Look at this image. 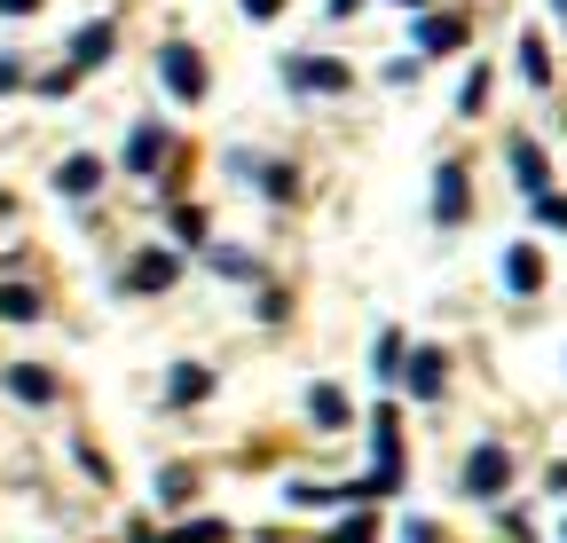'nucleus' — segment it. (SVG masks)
<instances>
[{"label": "nucleus", "mask_w": 567, "mask_h": 543, "mask_svg": "<svg viewBox=\"0 0 567 543\" xmlns=\"http://www.w3.org/2000/svg\"><path fill=\"white\" fill-rule=\"evenodd\" d=\"M520 72H528V80H536V87H544V80H551V63H544V40H536V32H528V40H520Z\"/></svg>", "instance_id": "2eb2a0df"}, {"label": "nucleus", "mask_w": 567, "mask_h": 543, "mask_svg": "<svg viewBox=\"0 0 567 543\" xmlns=\"http://www.w3.org/2000/svg\"><path fill=\"white\" fill-rule=\"evenodd\" d=\"M308 410H316V426H347V394H339V386H316Z\"/></svg>", "instance_id": "9b49d317"}, {"label": "nucleus", "mask_w": 567, "mask_h": 543, "mask_svg": "<svg viewBox=\"0 0 567 543\" xmlns=\"http://www.w3.org/2000/svg\"><path fill=\"white\" fill-rule=\"evenodd\" d=\"M434 213L442 221H465V166H442L434 174Z\"/></svg>", "instance_id": "20e7f679"}, {"label": "nucleus", "mask_w": 567, "mask_h": 543, "mask_svg": "<svg viewBox=\"0 0 567 543\" xmlns=\"http://www.w3.org/2000/svg\"><path fill=\"white\" fill-rule=\"evenodd\" d=\"M158 158H166V134H158V126H134V143H126V166H134V174H151Z\"/></svg>", "instance_id": "0eeeda50"}, {"label": "nucleus", "mask_w": 567, "mask_h": 543, "mask_svg": "<svg viewBox=\"0 0 567 543\" xmlns=\"http://www.w3.org/2000/svg\"><path fill=\"white\" fill-rule=\"evenodd\" d=\"M0 9H9V17H24V9H40V0H0Z\"/></svg>", "instance_id": "aec40b11"}, {"label": "nucleus", "mask_w": 567, "mask_h": 543, "mask_svg": "<svg viewBox=\"0 0 567 543\" xmlns=\"http://www.w3.org/2000/svg\"><path fill=\"white\" fill-rule=\"evenodd\" d=\"M9 386H17L24 401H48V394H55V378H48V370H32V363H17V370H9Z\"/></svg>", "instance_id": "f8f14e48"}, {"label": "nucleus", "mask_w": 567, "mask_h": 543, "mask_svg": "<svg viewBox=\"0 0 567 543\" xmlns=\"http://www.w3.org/2000/svg\"><path fill=\"white\" fill-rule=\"evenodd\" d=\"M134 284H174V260H166V252H151V260L134 268Z\"/></svg>", "instance_id": "f3484780"}, {"label": "nucleus", "mask_w": 567, "mask_h": 543, "mask_svg": "<svg viewBox=\"0 0 567 543\" xmlns=\"http://www.w3.org/2000/svg\"><path fill=\"white\" fill-rule=\"evenodd\" d=\"M339 543H371V520H354V528H347V535H339Z\"/></svg>", "instance_id": "6ab92c4d"}, {"label": "nucleus", "mask_w": 567, "mask_h": 543, "mask_svg": "<svg viewBox=\"0 0 567 543\" xmlns=\"http://www.w3.org/2000/svg\"><path fill=\"white\" fill-rule=\"evenodd\" d=\"M245 9H252V17H276V0H245Z\"/></svg>", "instance_id": "412c9836"}, {"label": "nucleus", "mask_w": 567, "mask_h": 543, "mask_svg": "<svg viewBox=\"0 0 567 543\" xmlns=\"http://www.w3.org/2000/svg\"><path fill=\"white\" fill-rule=\"evenodd\" d=\"M410 394H417V401H434V394H442V355H434V347H417V363H410Z\"/></svg>", "instance_id": "6e6552de"}, {"label": "nucleus", "mask_w": 567, "mask_h": 543, "mask_svg": "<svg viewBox=\"0 0 567 543\" xmlns=\"http://www.w3.org/2000/svg\"><path fill=\"white\" fill-rule=\"evenodd\" d=\"M417 48H434V55L457 48V17H425V24H417Z\"/></svg>", "instance_id": "ddd939ff"}, {"label": "nucleus", "mask_w": 567, "mask_h": 543, "mask_svg": "<svg viewBox=\"0 0 567 543\" xmlns=\"http://www.w3.org/2000/svg\"><path fill=\"white\" fill-rule=\"evenodd\" d=\"M0 315H9V323H32V315H40V300H32L24 284H0Z\"/></svg>", "instance_id": "4468645a"}, {"label": "nucleus", "mask_w": 567, "mask_h": 543, "mask_svg": "<svg viewBox=\"0 0 567 543\" xmlns=\"http://www.w3.org/2000/svg\"><path fill=\"white\" fill-rule=\"evenodd\" d=\"M505 481H513V457L496 449V441H481V449L465 457V489H473V497H496Z\"/></svg>", "instance_id": "f257e3e1"}, {"label": "nucleus", "mask_w": 567, "mask_h": 543, "mask_svg": "<svg viewBox=\"0 0 567 543\" xmlns=\"http://www.w3.org/2000/svg\"><path fill=\"white\" fill-rule=\"evenodd\" d=\"M505 284H513V292H536V284H544V260H536L528 244H520V252H505Z\"/></svg>", "instance_id": "1a4fd4ad"}, {"label": "nucleus", "mask_w": 567, "mask_h": 543, "mask_svg": "<svg viewBox=\"0 0 567 543\" xmlns=\"http://www.w3.org/2000/svg\"><path fill=\"white\" fill-rule=\"evenodd\" d=\"M174 543H229V528H221V520H197V528H182Z\"/></svg>", "instance_id": "a211bd4d"}, {"label": "nucleus", "mask_w": 567, "mask_h": 543, "mask_svg": "<svg viewBox=\"0 0 567 543\" xmlns=\"http://www.w3.org/2000/svg\"><path fill=\"white\" fill-rule=\"evenodd\" d=\"M205 386H213V378H205V370H197V363H182V370H174V401H197V394H205Z\"/></svg>", "instance_id": "dca6fc26"}, {"label": "nucleus", "mask_w": 567, "mask_h": 543, "mask_svg": "<svg viewBox=\"0 0 567 543\" xmlns=\"http://www.w3.org/2000/svg\"><path fill=\"white\" fill-rule=\"evenodd\" d=\"M95 181H103V158H63V166H55V189H63V197H87Z\"/></svg>", "instance_id": "39448f33"}, {"label": "nucleus", "mask_w": 567, "mask_h": 543, "mask_svg": "<svg viewBox=\"0 0 567 543\" xmlns=\"http://www.w3.org/2000/svg\"><path fill=\"white\" fill-rule=\"evenodd\" d=\"M331 9H339V17H347V9H354V0H331Z\"/></svg>", "instance_id": "4be33fe9"}, {"label": "nucleus", "mask_w": 567, "mask_h": 543, "mask_svg": "<svg viewBox=\"0 0 567 543\" xmlns=\"http://www.w3.org/2000/svg\"><path fill=\"white\" fill-rule=\"evenodd\" d=\"M284 72H292V87H347V63H316V55H292V63H284Z\"/></svg>", "instance_id": "7ed1b4c3"}, {"label": "nucleus", "mask_w": 567, "mask_h": 543, "mask_svg": "<svg viewBox=\"0 0 567 543\" xmlns=\"http://www.w3.org/2000/svg\"><path fill=\"white\" fill-rule=\"evenodd\" d=\"M158 72H166V87H174L182 103H197V95H205V63H197L189 48H166V55H158Z\"/></svg>", "instance_id": "f03ea898"}, {"label": "nucleus", "mask_w": 567, "mask_h": 543, "mask_svg": "<svg viewBox=\"0 0 567 543\" xmlns=\"http://www.w3.org/2000/svg\"><path fill=\"white\" fill-rule=\"evenodd\" d=\"M111 55V24H87L80 40H71V63H80V72H87V63H103Z\"/></svg>", "instance_id": "9d476101"}, {"label": "nucleus", "mask_w": 567, "mask_h": 543, "mask_svg": "<svg viewBox=\"0 0 567 543\" xmlns=\"http://www.w3.org/2000/svg\"><path fill=\"white\" fill-rule=\"evenodd\" d=\"M513 174H520V189H528V197H544V181H551V166H544V150H536V143H513Z\"/></svg>", "instance_id": "423d86ee"}]
</instances>
